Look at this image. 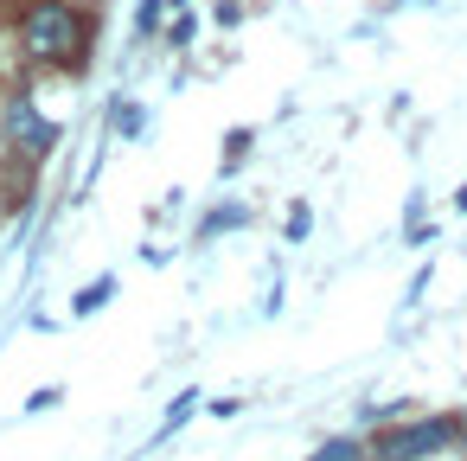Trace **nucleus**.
<instances>
[{
	"label": "nucleus",
	"mask_w": 467,
	"mask_h": 461,
	"mask_svg": "<svg viewBox=\"0 0 467 461\" xmlns=\"http://www.w3.org/2000/svg\"><path fill=\"white\" fill-rule=\"evenodd\" d=\"M20 52L33 65H84L90 52V20L71 7V0H33V7L20 14Z\"/></svg>",
	"instance_id": "f257e3e1"
},
{
	"label": "nucleus",
	"mask_w": 467,
	"mask_h": 461,
	"mask_svg": "<svg viewBox=\"0 0 467 461\" xmlns=\"http://www.w3.org/2000/svg\"><path fill=\"white\" fill-rule=\"evenodd\" d=\"M0 148L20 154V161L33 167V161H46V154L58 148V122H52L33 97H7V103H0Z\"/></svg>",
	"instance_id": "f03ea898"
},
{
	"label": "nucleus",
	"mask_w": 467,
	"mask_h": 461,
	"mask_svg": "<svg viewBox=\"0 0 467 461\" xmlns=\"http://www.w3.org/2000/svg\"><path fill=\"white\" fill-rule=\"evenodd\" d=\"M461 435H467V423L429 416V423H410V429H384V435L371 442V455H378V461H429V455H441V448L461 442Z\"/></svg>",
	"instance_id": "7ed1b4c3"
},
{
	"label": "nucleus",
	"mask_w": 467,
	"mask_h": 461,
	"mask_svg": "<svg viewBox=\"0 0 467 461\" xmlns=\"http://www.w3.org/2000/svg\"><path fill=\"white\" fill-rule=\"evenodd\" d=\"M244 218H250V212H244V205H231V212H218V218H205V225H199V237H218V231H237Z\"/></svg>",
	"instance_id": "20e7f679"
},
{
	"label": "nucleus",
	"mask_w": 467,
	"mask_h": 461,
	"mask_svg": "<svg viewBox=\"0 0 467 461\" xmlns=\"http://www.w3.org/2000/svg\"><path fill=\"white\" fill-rule=\"evenodd\" d=\"M314 461H365V448H358V442H327Z\"/></svg>",
	"instance_id": "39448f33"
},
{
	"label": "nucleus",
	"mask_w": 467,
	"mask_h": 461,
	"mask_svg": "<svg viewBox=\"0 0 467 461\" xmlns=\"http://www.w3.org/2000/svg\"><path fill=\"white\" fill-rule=\"evenodd\" d=\"M186 416H192V391H186V397H180V403H173V410H167V429H180V423H186Z\"/></svg>",
	"instance_id": "423d86ee"
}]
</instances>
